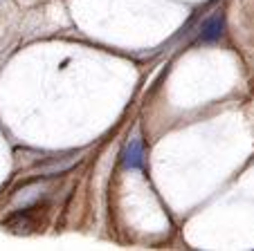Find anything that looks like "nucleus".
Listing matches in <instances>:
<instances>
[{
  "label": "nucleus",
  "mask_w": 254,
  "mask_h": 251,
  "mask_svg": "<svg viewBox=\"0 0 254 251\" xmlns=\"http://www.w3.org/2000/svg\"><path fill=\"white\" fill-rule=\"evenodd\" d=\"M223 34H225V14H223V11H216L214 16H209V18L202 23L198 41H200V43H216V41L223 38Z\"/></svg>",
  "instance_id": "obj_1"
},
{
  "label": "nucleus",
  "mask_w": 254,
  "mask_h": 251,
  "mask_svg": "<svg viewBox=\"0 0 254 251\" xmlns=\"http://www.w3.org/2000/svg\"><path fill=\"white\" fill-rule=\"evenodd\" d=\"M122 164H124V168H130V171H139L144 166V146L137 135L126 142L124 151H122Z\"/></svg>",
  "instance_id": "obj_2"
}]
</instances>
